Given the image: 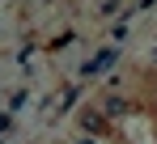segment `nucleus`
Listing matches in <instances>:
<instances>
[{
    "instance_id": "obj_1",
    "label": "nucleus",
    "mask_w": 157,
    "mask_h": 144,
    "mask_svg": "<svg viewBox=\"0 0 157 144\" xmlns=\"http://www.w3.org/2000/svg\"><path fill=\"white\" fill-rule=\"evenodd\" d=\"M110 64H115V51H102V59H94L89 72H102V68H110Z\"/></svg>"
}]
</instances>
